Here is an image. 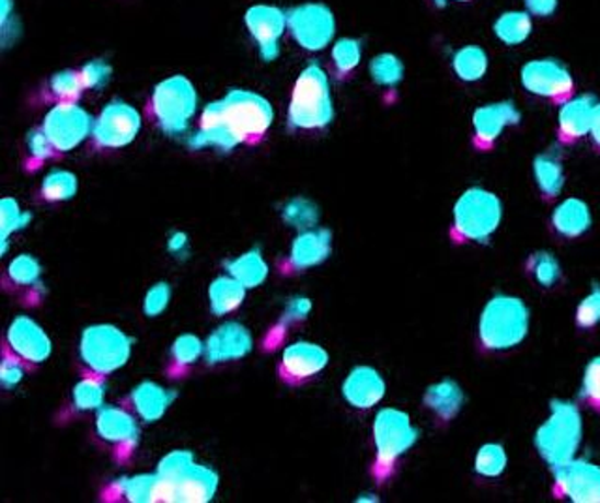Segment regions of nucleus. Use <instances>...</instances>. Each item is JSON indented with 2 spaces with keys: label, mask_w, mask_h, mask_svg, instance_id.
<instances>
[{
  "label": "nucleus",
  "mask_w": 600,
  "mask_h": 503,
  "mask_svg": "<svg viewBox=\"0 0 600 503\" xmlns=\"http://www.w3.org/2000/svg\"><path fill=\"white\" fill-rule=\"evenodd\" d=\"M85 91L79 70H62V72L53 73L51 79L47 81V92L55 100V104L78 102Z\"/></svg>",
  "instance_id": "obj_40"
},
{
  "label": "nucleus",
  "mask_w": 600,
  "mask_h": 503,
  "mask_svg": "<svg viewBox=\"0 0 600 503\" xmlns=\"http://www.w3.org/2000/svg\"><path fill=\"white\" fill-rule=\"evenodd\" d=\"M528 271L542 288H552L562 278V263L549 250H539L529 255Z\"/></svg>",
  "instance_id": "obj_43"
},
{
  "label": "nucleus",
  "mask_w": 600,
  "mask_h": 503,
  "mask_svg": "<svg viewBox=\"0 0 600 503\" xmlns=\"http://www.w3.org/2000/svg\"><path fill=\"white\" fill-rule=\"evenodd\" d=\"M160 494L158 473L115 479L104 491L107 502L154 503Z\"/></svg>",
  "instance_id": "obj_26"
},
{
  "label": "nucleus",
  "mask_w": 600,
  "mask_h": 503,
  "mask_svg": "<svg viewBox=\"0 0 600 503\" xmlns=\"http://www.w3.org/2000/svg\"><path fill=\"white\" fill-rule=\"evenodd\" d=\"M26 149H28V158H31L28 162H33V168H38L39 164H44L47 160H51L53 157L59 155L49 138H47L46 132L42 130V126L36 130L28 132Z\"/></svg>",
  "instance_id": "obj_47"
},
{
  "label": "nucleus",
  "mask_w": 600,
  "mask_h": 503,
  "mask_svg": "<svg viewBox=\"0 0 600 503\" xmlns=\"http://www.w3.org/2000/svg\"><path fill=\"white\" fill-rule=\"evenodd\" d=\"M228 275L241 282L246 289L259 288L267 281L268 265L259 250H249L226 263Z\"/></svg>",
  "instance_id": "obj_32"
},
{
  "label": "nucleus",
  "mask_w": 600,
  "mask_h": 503,
  "mask_svg": "<svg viewBox=\"0 0 600 503\" xmlns=\"http://www.w3.org/2000/svg\"><path fill=\"white\" fill-rule=\"evenodd\" d=\"M171 301V286L168 282H158L147 291L143 299V312L147 318L163 315Z\"/></svg>",
  "instance_id": "obj_49"
},
{
  "label": "nucleus",
  "mask_w": 600,
  "mask_h": 503,
  "mask_svg": "<svg viewBox=\"0 0 600 503\" xmlns=\"http://www.w3.org/2000/svg\"><path fill=\"white\" fill-rule=\"evenodd\" d=\"M533 173H535L536 186L544 197H557L562 194L565 186V170H563L562 157L559 152H542L533 162Z\"/></svg>",
  "instance_id": "obj_31"
},
{
  "label": "nucleus",
  "mask_w": 600,
  "mask_h": 503,
  "mask_svg": "<svg viewBox=\"0 0 600 503\" xmlns=\"http://www.w3.org/2000/svg\"><path fill=\"white\" fill-rule=\"evenodd\" d=\"M288 28L302 49L321 52L334 38L336 21L331 8L320 2H308L288 13Z\"/></svg>",
  "instance_id": "obj_12"
},
{
  "label": "nucleus",
  "mask_w": 600,
  "mask_h": 503,
  "mask_svg": "<svg viewBox=\"0 0 600 503\" xmlns=\"http://www.w3.org/2000/svg\"><path fill=\"white\" fill-rule=\"evenodd\" d=\"M417 439L418 431L413 426L409 413L396 408L379 410L373 421V478L378 479L379 483H385L396 468V462L417 444Z\"/></svg>",
  "instance_id": "obj_5"
},
{
  "label": "nucleus",
  "mask_w": 600,
  "mask_h": 503,
  "mask_svg": "<svg viewBox=\"0 0 600 503\" xmlns=\"http://www.w3.org/2000/svg\"><path fill=\"white\" fill-rule=\"evenodd\" d=\"M312 312V301L308 297H293L289 299L288 307L281 312L280 320L276 321L273 328L268 329L267 336L263 340V350L265 352H275L280 347L281 342L288 339L289 329L293 325H299L302 321L308 320V316Z\"/></svg>",
  "instance_id": "obj_29"
},
{
  "label": "nucleus",
  "mask_w": 600,
  "mask_h": 503,
  "mask_svg": "<svg viewBox=\"0 0 600 503\" xmlns=\"http://www.w3.org/2000/svg\"><path fill=\"white\" fill-rule=\"evenodd\" d=\"M357 502H379V498L373 496V494H362V496L357 498Z\"/></svg>",
  "instance_id": "obj_55"
},
{
  "label": "nucleus",
  "mask_w": 600,
  "mask_h": 503,
  "mask_svg": "<svg viewBox=\"0 0 600 503\" xmlns=\"http://www.w3.org/2000/svg\"><path fill=\"white\" fill-rule=\"evenodd\" d=\"M452 68L462 81L475 83L478 79L484 78V73L488 72V55H486L483 47H462L452 57Z\"/></svg>",
  "instance_id": "obj_37"
},
{
  "label": "nucleus",
  "mask_w": 600,
  "mask_h": 503,
  "mask_svg": "<svg viewBox=\"0 0 600 503\" xmlns=\"http://www.w3.org/2000/svg\"><path fill=\"white\" fill-rule=\"evenodd\" d=\"M581 399L600 410V355L589 361L581 379Z\"/></svg>",
  "instance_id": "obj_50"
},
{
  "label": "nucleus",
  "mask_w": 600,
  "mask_h": 503,
  "mask_svg": "<svg viewBox=\"0 0 600 503\" xmlns=\"http://www.w3.org/2000/svg\"><path fill=\"white\" fill-rule=\"evenodd\" d=\"M254 347V339L246 325L226 321L205 340V359L209 365H223L246 357Z\"/></svg>",
  "instance_id": "obj_20"
},
{
  "label": "nucleus",
  "mask_w": 600,
  "mask_h": 503,
  "mask_svg": "<svg viewBox=\"0 0 600 503\" xmlns=\"http://www.w3.org/2000/svg\"><path fill=\"white\" fill-rule=\"evenodd\" d=\"M94 118L78 102H59L47 112L42 130L59 155L70 152L92 136Z\"/></svg>",
  "instance_id": "obj_10"
},
{
  "label": "nucleus",
  "mask_w": 600,
  "mask_h": 503,
  "mask_svg": "<svg viewBox=\"0 0 600 503\" xmlns=\"http://www.w3.org/2000/svg\"><path fill=\"white\" fill-rule=\"evenodd\" d=\"M33 220V216L21 210L20 203L13 197H4L0 202V237H2V254H7L8 239L21 229H25Z\"/></svg>",
  "instance_id": "obj_42"
},
{
  "label": "nucleus",
  "mask_w": 600,
  "mask_h": 503,
  "mask_svg": "<svg viewBox=\"0 0 600 503\" xmlns=\"http://www.w3.org/2000/svg\"><path fill=\"white\" fill-rule=\"evenodd\" d=\"M249 289L231 275H222L210 282L209 302L210 310L216 316H228L242 307Z\"/></svg>",
  "instance_id": "obj_30"
},
{
  "label": "nucleus",
  "mask_w": 600,
  "mask_h": 503,
  "mask_svg": "<svg viewBox=\"0 0 600 503\" xmlns=\"http://www.w3.org/2000/svg\"><path fill=\"white\" fill-rule=\"evenodd\" d=\"M244 23L249 26L252 38L257 42L263 59L275 60L280 53L278 42L288 28V13L280 8L257 4L249 8Z\"/></svg>",
  "instance_id": "obj_19"
},
{
  "label": "nucleus",
  "mask_w": 600,
  "mask_h": 503,
  "mask_svg": "<svg viewBox=\"0 0 600 503\" xmlns=\"http://www.w3.org/2000/svg\"><path fill=\"white\" fill-rule=\"evenodd\" d=\"M28 365L25 361L20 359L18 355H13L8 347H2V363H0V384L4 389L20 386L25 378Z\"/></svg>",
  "instance_id": "obj_46"
},
{
  "label": "nucleus",
  "mask_w": 600,
  "mask_h": 503,
  "mask_svg": "<svg viewBox=\"0 0 600 503\" xmlns=\"http://www.w3.org/2000/svg\"><path fill=\"white\" fill-rule=\"evenodd\" d=\"M328 352L325 347L315 344V342H307L300 340L295 344H289L281 352V359L278 363V376L284 384L288 386H300L307 384L310 379L315 378L318 374L325 370L328 365Z\"/></svg>",
  "instance_id": "obj_16"
},
{
  "label": "nucleus",
  "mask_w": 600,
  "mask_h": 503,
  "mask_svg": "<svg viewBox=\"0 0 600 503\" xmlns=\"http://www.w3.org/2000/svg\"><path fill=\"white\" fill-rule=\"evenodd\" d=\"M197 112V91L184 76L160 81L149 100L147 113L154 125L168 136H181Z\"/></svg>",
  "instance_id": "obj_7"
},
{
  "label": "nucleus",
  "mask_w": 600,
  "mask_h": 503,
  "mask_svg": "<svg viewBox=\"0 0 600 503\" xmlns=\"http://www.w3.org/2000/svg\"><path fill=\"white\" fill-rule=\"evenodd\" d=\"M138 415L134 410L104 405L96 415V434L105 444L112 445L117 460H128L139 444Z\"/></svg>",
  "instance_id": "obj_15"
},
{
  "label": "nucleus",
  "mask_w": 600,
  "mask_h": 503,
  "mask_svg": "<svg viewBox=\"0 0 600 503\" xmlns=\"http://www.w3.org/2000/svg\"><path fill=\"white\" fill-rule=\"evenodd\" d=\"M584 436V421L576 404L555 399L550 402V415L535 434V447L542 460L554 468L576 458Z\"/></svg>",
  "instance_id": "obj_4"
},
{
  "label": "nucleus",
  "mask_w": 600,
  "mask_h": 503,
  "mask_svg": "<svg viewBox=\"0 0 600 503\" xmlns=\"http://www.w3.org/2000/svg\"><path fill=\"white\" fill-rule=\"evenodd\" d=\"M79 73H81L86 91H99V89L109 83L113 70L112 66L107 65L105 60H91L89 65L79 70Z\"/></svg>",
  "instance_id": "obj_51"
},
{
  "label": "nucleus",
  "mask_w": 600,
  "mask_h": 503,
  "mask_svg": "<svg viewBox=\"0 0 600 503\" xmlns=\"http://www.w3.org/2000/svg\"><path fill=\"white\" fill-rule=\"evenodd\" d=\"M176 395L173 389H165L157 381H141L130 392V408L143 423H157L168 413Z\"/></svg>",
  "instance_id": "obj_24"
},
{
  "label": "nucleus",
  "mask_w": 600,
  "mask_h": 503,
  "mask_svg": "<svg viewBox=\"0 0 600 503\" xmlns=\"http://www.w3.org/2000/svg\"><path fill=\"white\" fill-rule=\"evenodd\" d=\"M39 194L46 202H68L78 194V176L73 175L72 171H49L42 183Z\"/></svg>",
  "instance_id": "obj_39"
},
{
  "label": "nucleus",
  "mask_w": 600,
  "mask_h": 503,
  "mask_svg": "<svg viewBox=\"0 0 600 503\" xmlns=\"http://www.w3.org/2000/svg\"><path fill=\"white\" fill-rule=\"evenodd\" d=\"M362 59V49H360L359 39L342 38L333 47L334 70L339 76L351 73Z\"/></svg>",
  "instance_id": "obj_45"
},
{
  "label": "nucleus",
  "mask_w": 600,
  "mask_h": 503,
  "mask_svg": "<svg viewBox=\"0 0 600 503\" xmlns=\"http://www.w3.org/2000/svg\"><path fill=\"white\" fill-rule=\"evenodd\" d=\"M201 357H205V342L196 334H181L171 344L168 374L171 378H181Z\"/></svg>",
  "instance_id": "obj_33"
},
{
  "label": "nucleus",
  "mask_w": 600,
  "mask_h": 503,
  "mask_svg": "<svg viewBox=\"0 0 600 503\" xmlns=\"http://www.w3.org/2000/svg\"><path fill=\"white\" fill-rule=\"evenodd\" d=\"M591 138H593L595 145L600 149V104H597L593 113V125H591Z\"/></svg>",
  "instance_id": "obj_54"
},
{
  "label": "nucleus",
  "mask_w": 600,
  "mask_h": 503,
  "mask_svg": "<svg viewBox=\"0 0 600 503\" xmlns=\"http://www.w3.org/2000/svg\"><path fill=\"white\" fill-rule=\"evenodd\" d=\"M528 305L515 295H496L486 302L478 320V339L486 350L505 352L520 346L529 333Z\"/></svg>",
  "instance_id": "obj_3"
},
{
  "label": "nucleus",
  "mask_w": 600,
  "mask_h": 503,
  "mask_svg": "<svg viewBox=\"0 0 600 503\" xmlns=\"http://www.w3.org/2000/svg\"><path fill=\"white\" fill-rule=\"evenodd\" d=\"M600 323V286L595 284L580 305L576 308V325L581 329H591Z\"/></svg>",
  "instance_id": "obj_48"
},
{
  "label": "nucleus",
  "mask_w": 600,
  "mask_h": 503,
  "mask_svg": "<svg viewBox=\"0 0 600 503\" xmlns=\"http://www.w3.org/2000/svg\"><path fill=\"white\" fill-rule=\"evenodd\" d=\"M523 2L531 15H541V18H549L557 8V0H523Z\"/></svg>",
  "instance_id": "obj_52"
},
{
  "label": "nucleus",
  "mask_w": 600,
  "mask_h": 503,
  "mask_svg": "<svg viewBox=\"0 0 600 503\" xmlns=\"http://www.w3.org/2000/svg\"><path fill=\"white\" fill-rule=\"evenodd\" d=\"M591 222L593 218H591L588 203L581 202L578 197H568L559 203L552 215V226L555 231L567 239H576L588 233Z\"/></svg>",
  "instance_id": "obj_28"
},
{
  "label": "nucleus",
  "mask_w": 600,
  "mask_h": 503,
  "mask_svg": "<svg viewBox=\"0 0 600 503\" xmlns=\"http://www.w3.org/2000/svg\"><path fill=\"white\" fill-rule=\"evenodd\" d=\"M555 492L575 503H600V466L573 458L554 466Z\"/></svg>",
  "instance_id": "obj_13"
},
{
  "label": "nucleus",
  "mask_w": 600,
  "mask_h": 503,
  "mask_svg": "<svg viewBox=\"0 0 600 503\" xmlns=\"http://www.w3.org/2000/svg\"><path fill=\"white\" fill-rule=\"evenodd\" d=\"M222 104L241 145L259 144L275 123L273 104L257 92L233 89L223 96Z\"/></svg>",
  "instance_id": "obj_9"
},
{
  "label": "nucleus",
  "mask_w": 600,
  "mask_h": 503,
  "mask_svg": "<svg viewBox=\"0 0 600 503\" xmlns=\"http://www.w3.org/2000/svg\"><path fill=\"white\" fill-rule=\"evenodd\" d=\"M158 502L207 503L216 496L220 478L207 466L197 465L189 451H171L158 462Z\"/></svg>",
  "instance_id": "obj_1"
},
{
  "label": "nucleus",
  "mask_w": 600,
  "mask_h": 503,
  "mask_svg": "<svg viewBox=\"0 0 600 503\" xmlns=\"http://www.w3.org/2000/svg\"><path fill=\"white\" fill-rule=\"evenodd\" d=\"M320 216V207L307 197H293L281 209V220L288 224L289 228L297 229L299 233L318 228Z\"/></svg>",
  "instance_id": "obj_38"
},
{
  "label": "nucleus",
  "mask_w": 600,
  "mask_h": 503,
  "mask_svg": "<svg viewBox=\"0 0 600 503\" xmlns=\"http://www.w3.org/2000/svg\"><path fill=\"white\" fill-rule=\"evenodd\" d=\"M141 123L143 121L136 107L123 100H115L94 118L92 139L100 149H123L138 138Z\"/></svg>",
  "instance_id": "obj_11"
},
{
  "label": "nucleus",
  "mask_w": 600,
  "mask_h": 503,
  "mask_svg": "<svg viewBox=\"0 0 600 503\" xmlns=\"http://www.w3.org/2000/svg\"><path fill=\"white\" fill-rule=\"evenodd\" d=\"M186 249H188V236L183 231H175L168 241V250L171 254L181 255L186 252Z\"/></svg>",
  "instance_id": "obj_53"
},
{
  "label": "nucleus",
  "mask_w": 600,
  "mask_h": 503,
  "mask_svg": "<svg viewBox=\"0 0 600 503\" xmlns=\"http://www.w3.org/2000/svg\"><path fill=\"white\" fill-rule=\"evenodd\" d=\"M520 123V112L512 102H496L478 107L473 113V132L475 144L483 149H489L501 138L503 132Z\"/></svg>",
  "instance_id": "obj_23"
},
{
  "label": "nucleus",
  "mask_w": 600,
  "mask_h": 503,
  "mask_svg": "<svg viewBox=\"0 0 600 503\" xmlns=\"http://www.w3.org/2000/svg\"><path fill=\"white\" fill-rule=\"evenodd\" d=\"M334 102L326 72L310 65L295 81L289 100L288 121L295 130H321L333 123Z\"/></svg>",
  "instance_id": "obj_2"
},
{
  "label": "nucleus",
  "mask_w": 600,
  "mask_h": 503,
  "mask_svg": "<svg viewBox=\"0 0 600 503\" xmlns=\"http://www.w3.org/2000/svg\"><path fill=\"white\" fill-rule=\"evenodd\" d=\"M4 347L25 361L26 365L33 366L49 359L53 344L46 331L33 318L18 316L8 328Z\"/></svg>",
  "instance_id": "obj_17"
},
{
  "label": "nucleus",
  "mask_w": 600,
  "mask_h": 503,
  "mask_svg": "<svg viewBox=\"0 0 600 503\" xmlns=\"http://www.w3.org/2000/svg\"><path fill=\"white\" fill-rule=\"evenodd\" d=\"M385 379L373 366H355L342 386L344 399L355 410H370L385 399Z\"/></svg>",
  "instance_id": "obj_22"
},
{
  "label": "nucleus",
  "mask_w": 600,
  "mask_h": 503,
  "mask_svg": "<svg viewBox=\"0 0 600 503\" xmlns=\"http://www.w3.org/2000/svg\"><path fill=\"white\" fill-rule=\"evenodd\" d=\"M370 76L381 87L399 85L404 79V65L392 53H379L370 62Z\"/></svg>",
  "instance_id": "obj_44"
},
{
  "label": "nucleus",
  "mask_w": 600,
  "mask_h": 503,
  "mask_svg": "<svg viewBox=\"0 0 600 503\" xmlns=\"http://www.w3.org/2000/svg\"><path fill=\"white\" fill-rule=\"evenodd\" d=\"M503 220V203L489 190L473 186L458 197L452 210V236L460 241L486 242Z\"/></svg>",
  "instance_id": "obj_6"
},
{
  "label": "nucleus",
  "mask_w": 600,
  "mask_h": 503,
  "mask_svg": "<svg viewBox=\"0 0 600 503\" xmlns=\"http://www.w3.org/2000/svg\"><path fill=\"white\" fill-rule=\"evenodd\" d=\"M438 2H447V0H438ZM457 2H470V0H457Z\"/></svg>",
  "instance_id": "obj_56"
},
{
  "label": "nucleus",
  "mask_w": 600,
  "mask_h": 503,
  "mask_svg": "<svg viewBox=\"0 0 600 503\" xmlns=\"http://www.w3.org/2000/svg\"><path fill=\"white\" fill-rule=\"evenodd\" d=\"M7 286L31 291L34 299H38L42 291V265L31 254H21L13 258L7 268Z\"/></svg>",
  "instance_id": "obj_34"
},
{
  "label": "nucleus",
  "mask_w": 600,
  "mask_h": 503,
  "mask_svg": "<svg viewBox=\"0 0 600 503\" xmlns=\"http://www.w3.org/2000/svg\"><path fill=\"white\" fill-rule=\"evenodd\" d=\"M423 402L441 421H452L458 413L462 412L463 404H465V392L458 381L445 378L426 387Z\"/></svg>",
  "instance_id": "obj_27"
},
{
  "label": "nucleus",
  "mask_w": 600,
  "mask_h": 503,
  "mask_svg": "<svg viewBox=\"0 0 600 503\" xmlns=\"http://www.w3.org/2000/svg\"><path fill=\"white\" fill-rule=\"evenodd\" d=\"M597 99L591 94H581L576 99H568L559 110L557 125H559V138L563 141H576L588 136L593 125V113L597 107Z\"/></svg>",
  "instance_id": "obj_25"
},
{
  "label": "nucleus",
  "mask_w": 600,
  "mask_h": 503,
  "mask_svg": "<svg viewBox=\"0 0 600 503\" xmlns=\"http://www.w3.org/2000/svg\"><path fill=\"white\" fill-rule=\"evenodd\" d=\"M107 376L86 373L73 387V408L78 412H99L104 408L105 391H107Z\"/></svg>",
  "instance_id": "obj_35"
},
{
  "label": "nucleus",
  "mask_w": 600,
  "mask_h": 503,
  "mask_svg": "<svg viewBox=\"0 0 600 503\" xmlns=\"http://www.w3.org/2000/svg\"><path fill=\"white\" fill-rule=\"evenodd\" d=\"M333 252V231L325 228H313L308 231H300L291 250L288 260L281 263L280 271L284 275L302 273L308 268L318 267L326 262Z\"/></svg>",
  "instance_id": "obj_18"
},
{
  "label": "nucleus",
  "mask_w": 600,
  "mask_h": 503,
  "mask_svg": "<svg viewBox=\"0 0 600 503\" xmlns=\"http://www.w3.org/2000/svg\"><path fill=\"white\" fill-rule=\"evenodd\" d=\"M134 339L112 323H94L81 333L79 359L86 373L109 376L130 361Z\"/></svg>",
  "instance_id": "obj_8"
},
{
  "label": "nucleus",
  "mask_w": 600,
  "mask_h": 503,
  "mask_svg": "<svg viewBox=\"0 0 600 503\" xmlns=\"http://www.w3.org/2000/svg\"><path fill=\"white\" fill-rule=\"evenodd\" d=\"M533 31V21H531V13L518 12H505L499 15V20L494 25V33L497 38L501 39L503 44L507 46H518L529 38V34Z\"/></svg>",
  "instance_id": "obj_36"
},
{
  "label": "nucleus",
  "mask_w": 600,
  "mask_h": 503,
  "mask_svg": "<svg viewBox=\"0 0 600 503\" xmlns=\"http://www.w3.org/2000/svg\"><path fill=\"white\" fill-rule=\"evenodd\" d=\"M522 85L526 91L541 99L567 102L575 91V79L559 60L539 59L523 66Z\"/></svg>",
  "instance_id": "obj_14"
},
{
  "label": "nucleus",
  "mask_w": 600,
  "mask_h": 503,
  "mask_svg": "<svg viewBox=\"0 0 600 503\" xmlns=\"http://www.w3.org/2000/svg\"><path fill=\"white\" fill-rule=\"evenodd\" d=\"M189 145L194 149L215 147V149H222V151H233L235 147L241 145L235 132L229 125L222 99L210 102L203 110L201 121H199L194 138L189 139Z\"/></svg>",
  "instance_id": "obj_21"
},
{
  "label": "nucleus",
  "mask_w": 600,
  "mask_h": 503,
  "mask_svg": "<svg viewBox=\"0 0 600 503\" xmlns=\"http://www.w3.org/2000/svg\"><path fill=\"white\" fill-rule=\"evenodd\" d=\"M507 465H509V457H507L505 447L492 442V444L478 447L473 468L481 478H499L503 471L507 470Z\"/></svg>",
  "instance_id": "obj_41"
}]
</instances>
